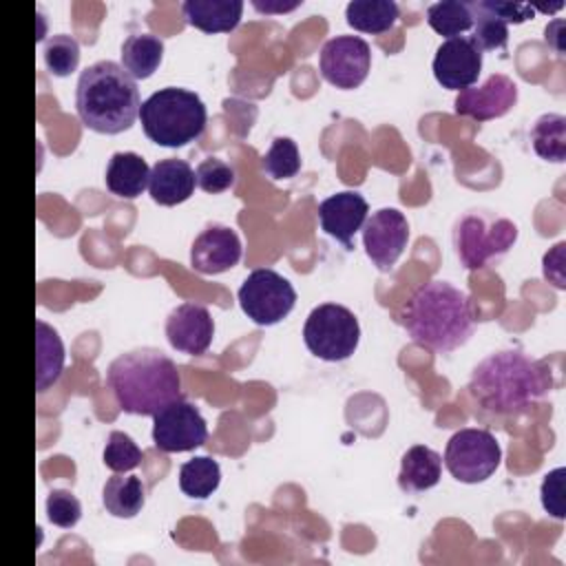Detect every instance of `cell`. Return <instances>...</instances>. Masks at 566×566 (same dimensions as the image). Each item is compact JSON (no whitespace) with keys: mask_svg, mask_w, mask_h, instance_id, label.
I'll use <instances>...</instances> for the list:
<instances>
[{"mask_svg":"<svg viewBox=\"0 0 566 566\" xmlns=\"http://www.w3.org/2000/svg\"><path fill=\"white\" fill-rule=\"evenodd\" d=\"M318 66L332 86L356 88L371 69V49L358 35H336L323 44Z\"/></svg>","mask_w":566,"mask_h":566,"instance_id":"8fae6325","label":"cell"},{"mask_svg":"<svg viewBox=\"0 0 566 566\" xmlns=\"http://www.w3.org/2000/svg\"><path fill=\"white\" fill-rule=\"evenodd\" d=\"M106 385L119 409L135 416H155L161 407L181 398L177 365L155 347L119 354L108 365Z\"/></svg>","mask_w":566,"mask_h":566,"instance_id":"3957f363","label":"cell"},{"mask_svg":"<svg viewBox=\"0 0 566 566\" xmlns=\"http://www.w3.org/2000/svg\"><path fill=\"white\" fill-rule=\"evenodd\" d=\"M442 475V458L438 451L424 447V444H413L405 451L400 460V473H398V484L407 493H422L429 491L440 482Z\"/></svg>","mask_w":566,"mask_h":566,"instance_id":"44dd1931","label":"cell"},{"mask_svg":"<svg viewBox=\"0 0 566 566\" xmlns=\"http://www.w3.org/2000/svg\"><path fill=\"white\" fill-rule=\"evenodd\" d=\"M142 449L137 442L124 433V431H111L104 447V464L115 473H126L139 467L142 462Z\"/></svg>","mask_w":566,"mask_h":566,"instance_id":"1f68e13d","label":"cell"},{"mask_svg":"<svg viewBox=\"0 0 566 566\" xmlns=\"http://www.w3.org/2000/svg\"><path fill=\"white\" fill-rule=\"evenodd\" d=\"M473 11V42L480 46V51H493L504 49L509 42V24L482 7V2H471Z\"/></svg>","mask_w":566,"mask_h":566,"instance_id":"4dcf8cb0","label":"cell"},{"mask_svg":"<svg viewBox=\"0 0 566 566\" xmlns=\"http://www.w3.org/2000/svg\"><path fill=\"white\" fill-rule=\"evenodd\" d=\"M427 22L440 35H447V38L462 35L473 27L471 2H460V0L433 2L427 7Z\"/></svg>","mask_w":566,"mask_h":566,"instance_id":"83f0119b","label":"cell"},{"mask_svg":"<svg viewBox=\"0 0 566 566\" xmlns=\"http://www.w3.org/2000/svg\"><path fill=\"white\" fill-rule=\"evenodd\" d=\"M237 296L243 314L256 325H274L283 321L296 303L292 283L270 268L250 272Z\"/></svg>","mask_w":566,"mask_h":566,"instance_id":"9c48e42d","label":"cell"},{"mask_svg":"<svg viewBox=\"0 0 566 566\" xmlns=\"http://www.w3.org/2000/svg\"><path fill=\"white\" fill-rule=\"evenodd\" d=\"M164 57V42L153 33H133L122 44V66L135 80L150 77Z\"/></svg>","mask_w":566,"mask_h":566,"instance_id":"cb8c5ba5","label":"cell"},{"mask_svg":"<svg viewBox=\"0 0 566 566\" xmlns=\"http://www.w3.org/2000/svg\"><path fill=\"white\" fill-rule=\"evenodd\" d=\"M261 168L272 179H292L301 170L298 146L290 137H274L261 157Z\"/></svg>","mask_w":566,"mask_h":566,"instance_id":"f1b7e54d","label":"cell"},{"mask_svg":"<svg viewBox=\"0 0 566 566\" xmlns=\"http://www.w3.org/2000/svg\"><path fill=\"white\" fill-rule=\"evenodd\" d=\"M553 385V374L542 360L520 349H502L473 367L467 389L482 411L513 416L544 398Z\"/></svg>","mask_w":566,"mask_h":566,"instance_id":"6da1fadb","label":"cell"},{"mask_svg":"<svg viewBox=\"0 0 566 566\" xmlns=\"http://www.w3.org/2000/svg\"><path fill=\"white\" fill-rule=\"evenodd\" d=\"M195 177H197V186L203 192H210V195H219V192L232 188L234 179H237L234 168L230 164H226L223 159H217V157L203 159L197 166Z\"/></svg>","mask_w":566,"mask_h":566,"instance_id":"d6a6232c","label":"cell"},{"mask_svg":"<svg viewBox=\"0 0 566 566\" xmlns=\"http://www.w3.org/2000/svg\"><path fill=\"white\" fill-rule=\"evenodd\" d=\"M303 340L307 349L327 363L347 360L360 340V325L352 310L338 303L316 305L305 325Z\"/></svg>","mask_w":566,"mask_h":566,"instance_id":"52a82bcc","label":"cell"},{"mask_svg":"<svg viewBox=\"0 0 566 566\" xmlns=\"http://www.w3.org/2000/svg\"><path fill=\"white\" fill-rule=\"evenodd\" d=\"M564 250L566 243H557L551 252L544 254V276L555 285V287H566V276H564Z\"/></svg>","mask_w":566,"mask_h":566,"instance_id":"8d00e7d4","label":"cell"},{"mask_svg":"<svg viewBox=\"0 0 566 566\" xmlns=\"http://www.w3.org/2000/svg\"><path fill=\"white\" fill-rule=\"evenodd\" d=\"M241 239L228 226H208L190 245V265L199 274H221L241 259Z\"/></svg>","mask_w":566,"mask_h":566,"instance_id":"2e32d148","label":"cell"},{"mask_svg":"<svg viewBox=\"0 0 566 566\" xmlns=\"http://www.w3.org/2000/svg\"><path fill=\"white\" fill-rule=\"evenodd\" d=\"M106 188L122 199L139 197L150 181V168L137 153H115L106 166Z\"/></svg>","mask_w":566,"mask_h":566,"instance_id":"ffe728a7","label":"cell"},{"mask_svg":"<svg viewBox=\"0 0 566 566\" xmlns=\"http://www.w3.org/2000/svg\"><path fill=\"white\" fill-rule=\"evenodd\" d=\"M35 391H46L64 369V345L60 334L44 321H35Z\"/></svg>","mask_w":566,"mask_h":566,"instance_id":"7402d4cb","label":"cell"},{"mask_svg":"<svg viewBox=\"0 0 566 566\" xmlns=\"http://www.w3.org/2000/svg\"><path fill=\"white\" fill-rule=\"evenodd\" d=\"M146 502L142 478L115 473L102 489V504L113 517H135Z\"/></svg>","mask_w":566,"mask_h":566,"instance_id":"603a6c76","label":"cell"},{"mask_svg":"<svg viewBox=\"0 0 566 566\" xmlns=\"http://www.w3.org/2000/svg\"><path fill=\"white\" fill-rule=\"evenodd\" d=\"M564 27H566L564 20L557 18V20L548 22V27H546V31H544L546 44L553 46L557 55H564Z\"/></svg>","mask_w":566,"mask_h":566,"instance_id":"74e56055","label":"cell"},{"mask_svg":"<svg viewBox=\"0 0 566 566\" xmlns=\"http://www.w3.org/2000/svg\"><path fill=\"white\" fill-rule=\"evenodd\" d=\"M484 9L502 18L506 24H522L535 15L531 2H509V0H480Z\"/></svg>","mask_w":566,"mask_h":566,"instance_id":"d590c367","label":"cell"},{"mask_svg":"<svg viewBox=\"0 0 566 566\" xmlns=\"http://www.w3.org/2000/svg\"><path fill=\"white\" fill-rule=\"evenodd\" d=\"M369 206L365 197L356 190H343L336 192L318 203V221L321 228L340 241L345 248H352V239L358 230H363V223L367 221Z\"/></svg>","mask_w":566,"mask_h":566,"instance_id":"e0dca14e","label":"cell"},{"mask_svg":"<svg viewBox=\"0 0 566 566\" xmlns=\"http://www.w3.org/2000/svg\"><path fill=\"white\" fill-rule=\"evenodd\" d=\"M42 55L51 75H71L80 64V42L69 33H55L44 42Z\"/></svg>","mask_w":566,"mask_h":566,"instance_id":"f546056e","label":"cell"},{"mask_svg":"<svg viewBox=\"0 0 566 566\" xmlns=\"http://www.w3.org/2000/svg\"><path fill=\"white\" fill-rule=\"evenodd\" d=\"M46 517L60 528H73L82 517V504L71 491L53 489L46 497Z\"/></svg>","mask_w":566,"mask_h":566,"instance_id":"836d02e7","label":"cell"},{"mask_svg":"<svg viewBox=\"0 0 566 566\" xmlns=\"http://www.w3.org/2000/svg\"><path fill=\"white\" fill-rule=\"evenodd\" d=\"M564 467H557L544 475L539 495H542V506L548 515L555 520H564Z\"/></svg>","mask_w":566,"mask_h":566,"instance_id":"e575fe53","label":"cell"},{"mask_svg":"<svg viewBox=\"0 0 566 566\" xmlns=\"http://www.w3.org/2000/svg\"><path fill=\"white\" fill-rule=\"evenodd\" d=\"M517 239V226L506 217H493L484 210L467 212L453 230V243L460 263L467 270H480L489 261L506 254Z\"/></svg>","mask_w":566,"mask_h":566,"instance_id":"8992f818","label":"cell"},{"mask_svg":"<svg viewBox=\"0 0 566 566\" xmlns=\"http://www.w3.org/2000/svg\"><path fill=\"white\" fill-rule=\"evenodd\" d=\"M221 482V467L208 455H195L179 469V489L192 500L210 497Z\"/></svg>","mask_w":566,"mask_h":566,"instance_id":"484cf974","label":"cell"},{"mask_svg":"<svg viewBox=\"0 0 566 566\" xmlns=\"http://www.w3.org/2000/svg\"><path fill=\"white\" fill-rule=\"evenodd\" d=\"M208 440V424L201 411L177 398L153 416V442L164 453H181L201 447Z\"/></svg>","mask_w":566,"mask_h":566,"instance_id":"30bf717a","label":"cell"},{"mask_svg":"<svg viewBox=\"0 0 566 566\" xmlns=\"http://www.w3.org/2000/svg\"><path fill=\"white\" fill-rule=\"evenodd\" d=\"M442 460L458 482L478 484L497 471L502 449L491 431L467 427L449 438Z\"/></svg>","mask_w":566,"mask_h":566,"instance_id":"ba28073f","label":"cell"},{"mask_svg":"<svg viewBox=\"0 0 566 566\" xmlns=\"http://www.w3.org/2000/svg\"><path fill=\"white\" fill-rule=\"evenodd\" d=\"M256 11H265V13H283V11H292L301 4V0H294V2H261V0H254L252 2Z\"/></svg>","mask_w":566,"mask_h":566,"instance_id":"f35d334b","label":"cell"},{"mask_svg":"<svg viewBox=\"0 0 566 566\" xmlns=\"http://www.w3.org/2000/svg\"><path fill=\"white\" fill-rule=\"evenodd\" d=\"M400 15V9L394 0H352L345 7L347 24L363 33H385L389 31Z\"/></svg>","mask_w":566,"mask_h":566,"instance_id":"d4e9b609","label":"cell"},{"mask_svg":"<svg viewBox=\"0 0 566 566\" xmlns=\"http://www.w3.org/2000/svg\"><path fill=\"white\" fill-rule=\"evenodd\" d=\"M409 241L407 217L396 208H380L363 223V245L378 270H389Z\"/></svg>","mask_w":566,"mask_h":566,"instance_id":"7c38bea8","label":"cell"},{"mask_svg":"<svg viewBox=\"0 0 566 566\" xmlns=\"http://www.w3.org/2000/svg\"><path fill=\"white\" fill-rule=\"evenodd\" d=\"M531 142L537 157L562 164L566 159V117L559 113H544L531 128Z\"/></svg>","mask_w":566,"mask_h":566,"instance_id":"4316f807","label":"cell"},{"mask_svg":"<svg viewBox=\"0 0 566 566\" xmlns=\"http://www.w3.org/2000/svg\"><path fill=\"white\" fill-rule=\"evenodd\" d=\"M197 186V177L192 166L186 159H159L150 168L148 192L159 206H177L186 201Z\"/></svg>","mask_w":566,"mask_h":566,"instance_id":"ac0fdd59","label":"cell"},{"mask_svg":"<svg viewBox=\"0 0 566 566\" xmlns=\"http://www.w3.org/2000/svg\"><path fill=\"white\" fill-rule=\"evenodd\" d=\"M139 122L150 142L166 148H179L201 137L208 113L195 91L166 86L142 102Z\"/></svg>","mask_w":566,"mask_h":566,"instance_id":"5b68a950","label":"cell"},{"mask_svg":"<svg viewBox=\"0 0 566 566\" xmlns=\"http://www.w3.org/2000/svg\"><path fill=\"white\" fill-rule=\"evenodd\" d=\"M181 13L188 24L203 33L232 31L243 13L241 0H186Z\"/></svg>","mask_w":566,"mask_h":566,"instance_id":"d6986e66","label":"cell"},{"mask_svg":"<svg viewBox=\"0 0 566 566\" xmlns=\"http://www.w3.org/2000/svg\"><path fill=\"white\" fill-rule=\"evenodd\" d=\"M214 336V321L208 307L181 303L166 318V338L172 349L190 356L203 354Z\"/></svg>","mask_w":566,"mask_h":566,"instance_id":"9a60e30c","label":"cell"},{"mask_svg":"<svg viewBox=\"0 0 566 566\" xmlns=\"http://www.w3.org/2000/svg\"><path fill=\"white\" fill-rule=\"evenodd\" d=\"M398 321L416 345L438 354L464 345L475 327L467 292L440 279L422 283L400 307Z\"/></svg>","mask_w":566,"mask_h":566,"instance_id":"7a4b0ae2","label":"cell"},{"mask_svg":"<svg viewBox=\"0 0 566 566\" xmlns=\"http://www.w3.org/2000/svg\"><path fill=\"white\" fill-rule=\"evenodd\" d=\"M139 106L137 82L122 64L99 60L80 73L75 108L86 128L104 135L124 133L139 117Z\"/></svg>","mask_w":566,"mask_h":566,"instance_id":"277c9868","label":"cell"},{"mask_svg":"<svg viewBox=\"0 0 566 566\" xmlns=\"http://www.w3.org/2000/svg\"><path fill=\"white\" fill-rule=\"evenodd\" d=\"M482 73V51L471 35L447 38L433 55V75L449 91H464Z\"/></svg>","mask_w":566,"mask_h":566,"instance_id":"4fadbf2b","label":"cell"},{"mask_svg":"<svg viewBox=\"0 0 566 566\" xmlns=\"http://www.w3.org/2000/svg\"><path fill=\"white\" fill-rule=\"evenodd\" d=\"M517 102V84L504 75L493 73L480 86H469L458 93L453 106L455 115L489 122L506 115Z\"/></svg>","mask_w":566,"mask_h":566,"instance_id":"5bb4252c","label":"cell"}]
</instances>
